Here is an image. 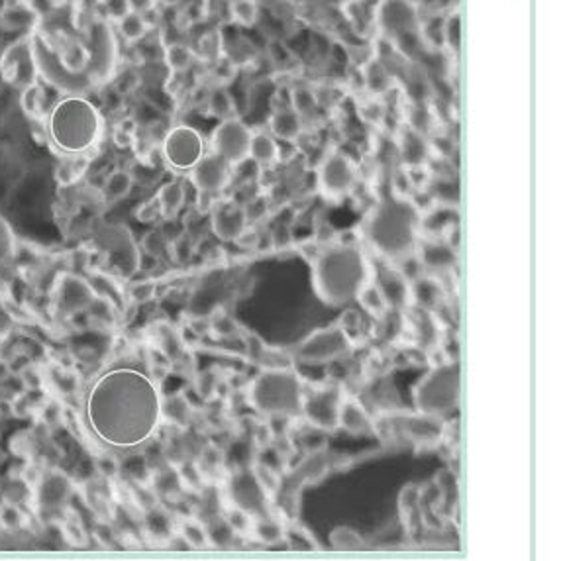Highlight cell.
Wrapping results in <instances>:
<instances>
[{"label": "cell", "mask_w": 563, "mask_h": 561, "mask_svg": "<svg viewBox=\"0 0 563 561\" xmlns=\"http://www.w3.org/2000/svg\"><path fill=\"white\" fill-rule=\"evenodd\" d=\"M87 426L100 444L136 449L164 423V398L155 381L134 367H114L95 379L85 397Z\"/></svg>", "instance_id": "cell-1"}, {"label": "cell", "mask_w": 563, "mask_h": 561, "mask_svg": "<svg viewBox=\"0 0 563 561\" xmlns=\"http://www.w3.org/2000/svg\"><path fill=\"white\" fill-rule=\"evenodd\" d=\"M369 283V264L359 249L336 246L318 252L313 264V285L316 295L328 305H346L357 298Z\"/></svg>", "instance_id": "cell-2"}, {"label": "cell", "mask_w": 563, "mask_h": 561, "mask_svg": "<svg viewBox=\"0 0 563 561\" xmlns=\"http://www.w3.org/2000/svg\"><path fill=\"white\" fill-rule=\"evenodd\" d=\"M100 110L85 96H63L47 114V136L63 155H85L103 134Z\"/></svg>", "instance_id": "cell-3"}, {"label": "cell", "mask_w": 563, "mask_h": 561, "mask_svg": "<svg viewBox=\"0 0 563 561\" xmlns=\"http://www.w3.org/2000/svg\"><path fill=\"white\" fill-rule=\"evenodd\" d=\"M418 226L420 214L410 200H385L369 214L366 236L381 255L405 259L416 247Z\"/></svg>", "instance_id": "cell-4"}, {"label": "cell", "mask_w": 563, "mask_h": 561, "mask_svg": "<svg viewBox=\"0 0 563 561\" xmlns=\"http://www.w3.org/2000/svg\"><path fill=\"white\" fill-rule=\"evenodd\" d=\"M303 383L285 367H269L249 387V403L267 416L303 414Z\"/></svg>", "instance_id": "cell-5"}, {"label": "cell", "mask_w": 563, "mask_h": 561, "mask_svg": "<svg viewBox=\"0 0 563 561\" xmlns=\"http://www.w3.org/2000/svg\"><path fill=\"white\" fill-rule=\"evenodd\" d=\"M459 364L448 362L432 369L415 387V406L420 414L444 416L458 406L459 400Z\"/></svg>", "instance_id": "cell-6"}, {"label": "cell", "mask_w": 563, "mask_h": 561, "mask_svg": "<svg viewBox=\"0 0 563 561\" xmlns=\"http://www.w3.org/2000/svg\"><path fill=\"white\" fill-rule=\"evenodd\" d=\"M29 47H32L38 77H42L59 93H65L67 96H83L88 88H93L87 75L71 71L62 52L38 29L29 34Z\"/></svg>", "instance_id": "cell-7"}, {"label": "cell", "mask_w": 563, "mask_h": 561, "mask_svg": "<svg viewBox=\"0 0 563 561\" xmlns=\"http://www.w3.org/2000/svg\"><path fill=\"white\" fill-rule=\"evenodd\" d=\"M87 69L85 75L93 87L105 85L116 73L118 42L113 22L106 18H95L87 26Z\"/></svg>", "instance_id": "cell-8"}, {"label": "cell", "mask_w": 563, "mask_h": 561, "mask_svg": "<svg viewBox=\"0 0 563 561\" xmlns=\"http://www.w3.org/2000/svg\"><path fill=\"white\" fill-rule=\"evenodd\" d=\"M164 157L175 172H190L205 157V138L190 126H175L164 139Z\"/></svg>", "instance_id": "cell-9"}, {"label": "cell", "mask_w": 563, "mask_h": 561, "mask_svg": "<svg viewBox=\"0 0 563 561\" xmlns=\"http://www.w3.org/2000/svg\"><path fill=\"white\" fill-rule=\"evenodd\" d=\"M97 300V290L88 283L87 279L63 273L57 279L52 293V306L54 313L62 318H71L79 313H83Z\"/></svg>", "instance_id": "cell-10"}, {"label": "cell", "mask_w": 563, "mask_h": 561, "mask_svg": "<svg viewBox=\"0 0 563 561\" xmlns=\"http://www.w3.org/2000/svg\"><path fill=\"white\" fill-rule=\"evenodd\" d=\"M251 130L238 118L220 122L213 132V149L228 165H239L249 157Z\"/></svg>", "instance_id": "cell-11"}, {"label": "cell", "mask_w": 563, "mask_h": 561, "mask_svg": "<svg viewBox=\"0 0 563 561\" xmlns=\"http://www.w3.org/2000/svg\"><path fill=\"white\" fill-rule=\"evenodd\" d=\"M349 336L344 328H326L310 334L298 347L300 362L316 365L328 364L349 349Z\"/></svg>", "instance_id": "cell-12"}, {"label": "cell", "mask_w": 563, "mask_h": 561, "mask_svg": "<svg viewBox=\"0 0 563 561\" xmlns=\"http://www.w3.org/2000/svg\"><path fill=\"white\" fill-rule=\"evenodd\" d=\"M0 73H3L4 81L20 88V91H26L28 87L38 83V69L32 47H29V36L6 47L3 62H0Z\"/></svg>", "instance_id": "cell-13"}, {"label": "cell", "mask_w": 563, "mask_h": 561, "mask_svg": "<svg viewBox=\"0 0 563 561\" xmlns=\"http://www.w3.org/2000/svg\"><path fill=\"white\" fill-rule=\"evenodd\" d=\"M356 181V165L344 154H330L318 167V185L328 198H340L349 193Z\"/></svg>", "instance_id": "cell-14"}, {"label": "cell", "mask_w": 563, "mask_h": 561, "mask_svg": "<svg viewBox=\"0 0 563 561\" xmlns=\"http://www.w3.org/2000/svg\"><path fill=\"white\" fill-rule=\"evenodd\" d=\"M100 246L108 257L110 265H114L122 275H132L138 267V249L130 230L124 226H106L100 232Z\"/></svg>", "instance_id": "cell-15"}, {"label": "cell", "mask_w": 563, "mask_h": 561, "mask_svg": "<svg viewBox=\"0 0 563 561\" xmlns=\"http://www.w3.org/2000/svg\"><path fill=\"white\" fill-rule=\"evenodd\" d=\"M338 390L332 387L315 389L313 393H303V414L310 424L322 430H334L340 414Z\"/></svg>", "instance_id": "cell-16"}, {"label": "cell", "mask_w": 563, "mask_h": 561, "mask_svg": "<svg viewBox=\"0 0 563 561\" xmlns=\"http://www.w3.org/2000/svg\"><path fill=\"white\" fill-rule=\"evenodd\" d=\"M210 222H213L214 234L224 239V242H232L238 239L248 226V214L234 200H216L210 210Z\"/></svg>", "instance_id": "cell-17"}, {"label": "cell", "mask_w": 563, "mask_h": 561, "mask_svg": "<svg viewBox=\"0 0 563 561\" xmlns=\"http://www.w3.org/2000/svg\"><path fill=\"white\" fill-rule=\"evenodd\" d=\"M190 181L198 188L200 195L220 193L230 181V165L216 154L205 155L190 169Z\"/></svg>", "instance_id": "cell-18"}, {"label": "cell", "mask_w": 563, "mask_h": 561, "mask_svg": "<svg viewBox=\"0 0 563 561\" xmlns=\"http://www.w3.org/2000/svg\"><path fill=\"white\" fill-rule=\"evenodd\" d=\"M381 24L389 32H408L416 26L415 8L405 3L381 4Z\"/></svg>", "instance_id": "cell-19"}, {"label": "cell", "mask_w": 563, "mask_h": 561, "mask_svg": "<svg viewBox=\"0 0 563 561\" xmlns=\"http://www.w3.org/2000/svg\"><path fill=\"white\" fill-rule=\"evenodd\" d=\"M271 136L279 139H287V142H295V139L303 132V118H300L293 108H283L273 113L269 120Z\"/></svg>", "instance_id": "cell-20"}, {"label": "cell", "mask_w": 563, "mask_h": 561, "mask_svg": "<svg viewBox=\"0 0 563 561\" xmlns=\"http://www.w3.org/2000/svg\"><path fill=\"white\" fill-rule=\"evenodd\" d=\"M0 20L8 29H34L36 32L38 13L29 3H6Z\"/></svg>", "instance_id": "cell-21"}, {"label": "cell", "mask_w": 563, "mask_h": 561, "mask_svg": "<svg viewBox=\"0 0 563 561\" xmlns=\"http://www.w3.org/2000/svg\"><path fill=\"white\" fill-rule=\"evenodd\" d=\"M338 426H344L351 434H367L371 432V420L367 413L356 400H346L340 405Z\"/></svg>", "instance_id": "cell-22"}, {"label": "cell", "mask_w": 563, "mask_h": 561, "mask_svg": "<svg viewBox=\"0 0 563 561\" xmlns=\"http://www.w3.org/2000/svg\"><path fill=\"white\" fill-rule=\"evenodd\" d=\"M183 205H185V188H183V185H181V183H167V185H164V187L159 188L155 206H157V213L161 216L167 218V220L175 218L181 213V208H183Z\"/></svg>", "instance_id": "cell-23"}, {"label": "cell", "mask_w": 563, "mask_h": 561, "mask_svg": "<svg viewBox=\"0 0 563 561\" xmlns=\"http://www.w3.org/2000/svg\"><path fill=\"white\" fill-rule=\"evenodd\" d=\"M249 157L259 165H273L279 159V146L269 132H257L251 136Z\"/></svg>", "instance_id": "cell-24"}, {"label": "cell", "mask_w": 563, "mask_h": 561, "mask_svg": "<svg viewBox=\"0 0 563 561\" xmlns=\"http://www.w3.org/2000/svg\"><path fill=\"white\" fill-rule=\"evenodd\" d=\"M377 287L383 293L387 305H405L408 300L407 295L410 293V289L407 285V279H402L397 273H387L381 277Z\"/></svg>", "instance_id": "cell-25"}, {"label": "cell", "mask_w": 563, "mask_h": 561, "mask_svg": "<svg viewBox=\"0 0 563 561\" xmlns=\"http://www.w3.org/2000/svg\"><path fill=\"white\" fill-rule=\"evenodd\" d=\"M422 264L428 267H436V269H444L454 265L456 262V254L451 252V247L441 244V242H430L422 246Z\"/></svg>", "instance_id": "cell-26"}, {"label": "cell", "mask_w": 563, "mask_h": 561, "mask_svg": "<svg viewBox=\"0 0 563 561\" xmlns=\"http://www.w3.org/2000/svg\"><path fill=\"white\" fill-rule=\"evenodd\" d=\"M132 187H134V177L128 172H124V169H116V172H113L106 177L105 195L108 200H120L126 195H130Z\"/></svg>", "instance_id": "cell-27"}, {"label": "cell", "mask_w": 563, "mask_h": 561, "mask_svg": "<svg viewBox=\"0 0 563 561\" xmlns=\"http://www.w3.org/2000/svg\"><path fill=\"white\" fill-rule=\"evenodd\" d=\"M400 513L408 530H415L420 523V495L416 487H407L400 495Z\"/></svg>", "instance_id": "cell-28"}, {"label": "cell", "mask_w": 563, "mask_h": 561, "mask_svg": "<svg viewBox=\"0 0 563 561\" xmlns=\"http://www.w3.org/2000/svg\"><path fill=\"white\" fill-rule=\"evenodd\" d=\"M20 103H22L24 113L32 120H39L46 114L44 88L39 87L38 83L32 85V87H28L26 91H22V96H20Z\"/></svg>", "instance_id": "cell-29"}, {"label": "cell", "mask_w": 563, "mask_h": 561, "mask_svg": "<svg viewBox=\"0 0 563 561\" xmlns=\"http://www.w3.org/2000/svg\"><path fill=\"white\" fill-rule=\"evenodd\" d=\"M116 26H118V32L124 36L126 42H139V39L147 34L146 18L144 14L136 13V10H132L126 18L120 20Z\"/></svg>", "instance_id": "cell-30"}, {"label": "cell", "mask_w": 563, "mask_h": 561, "mask_svg": "<svg viewBox=\"0 0 563 561\" xmlns=\"http://www.w3.org/2000/svg\"><path fill=\"white\" fill-rule=\"evenodd\" d=\"M357 300L361 303V306H364L367 313L375 314V316H381L387 310V300L383 297V293H381V289L377 285H374L369 280V283L359 290L357 295Z\"/></svg>", "instance_id": "cell-31"}, {"label": "cell", "mask_w": 563, "mask_h": 561, "mask_svg": "<svg viewBox=\"0 0 563 561\" xmlns=\"http://www.w3.org/2000/svg\"><path fill=\"white\" fill-rule=\"evenodd\" d=\"M208 113L223 120V122H224V120H228L230 116H232V113H234V100H232V96H230V93L226 91V88L218 87V88H214L213 93H210V96H208Z\"/></svg>", "instance_id": "cell-32"}, {"label": "cell", "mask_w": 563, "mask_h": 561, "mask_svg": "<svg viewBox=\"0 0 563 561\" xmlns=\"http://www.w3.org/2000/svg\"><path fill=\"white\" fill-rule=\"evenodd\" d=\"M193 59H195V54L190 52V47H187L185 44L169 46L165 52V62L173 73L187 71V69L193 65Z\"/></svg>", "instance_id": "cell-33"}, {"label": "cell", "mask_w": 563, "mask_h": 561, "mask_svg": "<svg viewBox=\"0 0 563 561\" xmlns=\"http://www.w3.org/2000/svg\"><path fill=\"white\" fill-rule=\"evenodd\" d=\"M290 105H293V110L300 118H307V116H313L316 113L318 100H316V95L310 91V88L297 87V88H293V93H290Z\"/></svg>", "instance_id": "cell-34"}, {"label": "cell", "mask_w": 563, "mask_h": 561, "mask_svg": "<svg viewBox=\"0 0 563 561\" xmlns=\"http://www.w3.org/2000/svg\"><path fill=\"white\" fill-rule=\"evenodd\" d=\"M88 165V159L85 155H75L71 159H67L65 165H62V169H59V181H62L63 185H71L75 181H79L80 177H83L85 169Z\"/></svg>", "instance_id": "cell-35"}, {"label": "cell", "mask_w": 563, "mask_h": 561, "mask_svg": "<svg viewBox=\"0 0 563 561\" xmlns=\"http://www.w3.org/2000/svg\"><path fill=\"white\" fill-rule=\"evenodd\" d=\"M16 254V236L8 220L0 214V264H6Z\"/></svg>", "instance_id": "cell-36"}, {"label": "cell", "mask_w": 563, "mask_h": 561, "mask_svg": "<svg viewBox=\"0 0 563 561\" xmlns=\"http://www.w3.org/2000/svg\"><path fill=\"white\" fill-rule=\"evenodd\" d=\"M402 152H405L407 159L412 165H420L422 159H424V154H426L424 139L416 134H408L405 138V142H402Z\"/></svg>", "instance_id": "cell-37"}, {"label": "cell", "mask_w": 563, "mask_h": 561, "mask_svg": "<svg viewBox=\"0 0 563 561\" xmlns=\"http://www.w3.org/2000/svg\"><path fill=\"white\" fill-rule=\"evenodd\" d=\"M230 10H232V18L241 26H251V24L256 22V18H257V4L256 3H248V0H239V3H232V4H230Z\"/></svg>", "instance_id": "cell-38"}, {"label": "cell", "mask_w": 563, "mask_h": 561, "mask_svg": "<svg viewBox=\"0 0 563 561\" xmlns=\"http://www.w3.org/2000/svg\"><path fill=\"white\" fill-rule=\"evenodd\" d=\"M181 534H183L187 546H193V548H203L206 542H208V534L206 530L200 526L198 523H187L183 526V530H181Z\"/></svg>", "instance_id": "cell-39"}, {"label": "cell", "mask_w": 563, "mask_h": 561, "mask_svg": "<svg viewBox=\"0 0 563 561\" xmlns=\"http://www.w3.org/2000/svg\"><path fill=\"white\" fill-rule=\"evenodd\" d=\"M444 28L446 29H441V39H444L451 49H459V34H461L459 16H451Z\"/></svg>", "instance_id": "cell-40"}, {"label": "cell", "mask_w": 563, "mask_h": 561, "mask_svg": "<svg viewBox=\"0 0 563 561\" xmlns=\"http://www.w3.org/2000/svg\"><path fill=\"white\" fill-rule=\"evenodd\" d=\"M367 81H369V87L375 88V91H385V88L389 87V75L385 73L383 67L374 63L367 69Z\"/></svg>", "instance_id": "cell-41"}, {"label": "cell", "mask_w": 563, "mask_h": 561, "mask_svg": "<svg viewBox=\"0 0 563 561\" xmlns=\"http://www.w3.org/2000/svg\"><path fill=\"white\" fill-rule=\"evenodd\" d=\"M105 6H106L108 22H110V20H113V22H116V24L134 10L132 3H126V0H113V3H106Z\"/></svg>", "instance_id": "cell-42"}, {"label": "cell", "mask_w": 563, "mask_h": 561, "mask_svg": "<svg viewBox=\"0 0 563 561\" xmlns=\"http://www.w3.org/2000/svg\"><path fill=\"white\" fill-rule=\"evenodd\" d=\"M256 528V532L265 540V542H275V540H279L281 538V530L271 523V524H257V526H254Z\"/></svg>", "instance_id": "cell-43"}, {"label": "cell", "mask_w": 563, "mask_h": 561, "mask_svg": "<svg viewBox=\"0 0 563 561\" xmlns=\"http://www.w3.org/2000/svg\"><path fill=\"white\" fill-rule=\"evenodd\" d=\"M13 326H14L13 316H10L8 310L3 305H0V339H4L10 334V330H13Z\"/></svg>", "instance_id": "cell-44"}, {"label": "cell", "mask_w": 563, "mask_h": 561, "mask_svg": "<svg viewBox=\"0 0 563 561\" xmlns=\"http://www.w3.org/2000/svg\"><path fill=\"white\" fill-rule=\"evenodd\" d=\"M336 532L344 536V542H338V544H336V548H356V544H351V540H356V542H359V538H357V534L354 532V530L338 528Z\"/></svg>", "instance_id": "cell-45"}]
</instances>
